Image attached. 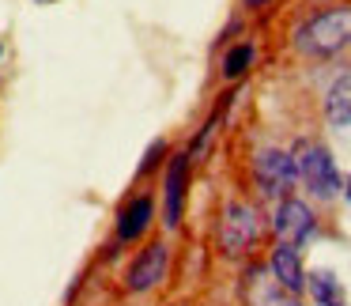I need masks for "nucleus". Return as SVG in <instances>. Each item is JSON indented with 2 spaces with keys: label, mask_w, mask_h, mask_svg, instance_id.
<instances>
[{
  "label": "nucleus",
  "mask_w": 351,
  "mask_h": 306,
  "mask_svg": "<svg viewBox=\"0 0 351 306\" xmlns=\"http://www.w3.org/2000/svg\"><path fill=\"white\" fill-rule=\"evenodd\" d=\"M185 189H189V155H174L167 167V182H162V223H167V231H178V223H182Z\"/></svg>",
  "instance_id": "obj_7"
},
{
  "label": "nucleus",
  "mask_w": 351,
  "mask_h": 306,
  "mask_svg": "<svg viewBox=\"0 0 351 306\" xmlns=\"http://www.w3.org/2000/svg\"><path fill=\"white\" fill-rule=\"evenodd\" d=\"M268 0H245V8H265Z\"/></svg>",
  "instance_id": "obj_14"
},
{
  "label": "nucleus",
  "mask_w": 351,
  "mask_h": 306,
  "mask_svg": "<svg viewBox=\"0 0 351 306\" xmlns=\"http://www.w3.org/2000/svg\"><path fill=\"white\" fill-rule=\"evenodd\" d=\"M272 276H276V283H280L283 291H291V295H298V291L306 287V268H302V257H298V246H291V242H280L272 250Z\"/></svg>",
  "instance_id": "obj_8"
},
{
  "label": "nucleus",
  "mask_w": 351,
  "mask_h": 306,
  "mask_svg": "<svg viewBox=\"0 0 351 306\" xmlns=\"http://www.w3.org/2000/svg\"><path fill=\"white\" fill-rule=\"evenodd\" d=\"M167 265H170V246L167 242H152L147 250H140L136 261L129 265V272H125V287H129L132 295L159 287L162 276H167Z\"/></svg>",
  "instance_id": "obj_4"
},
{
  "label": "nucleus",
  "mask_w": 351,
  "mask_h": 306,
  "mask_svg": "<svg viewBox=\"0 0 351 306\" xmlns=\"http://www.w3.org/2000/svg\"><path fill=\"white\" fill-rule=\"evenodd\" d=\"M0 57H4V46H0Z\"/></svg>",
  "instance_id": "obj_16"
},
{
  "label": "nucleus",
  "mask_w": 351,
  "mask_h": 306,
  "mask_svg": "<svg viewBox=\"0 0 351 306\" xmlns=\"http://www.w3.org/2000/svg\"><path fill=\"white\" fill-rule=\"evenodd\" d=\"M325 114H328V125L336 129H351V72H343L325 95Z\"/></svg>",
  "instance_id": "obj_10"
},
{
  "label": "nucleus",
  "mask_w": 351,
  "mask_h": 306,
  "mask_svg": "<svg viewBox=\"0 0 351 306\" xmlns=\"http://www.w3.org/2000/svg\"><path fill=\"white\" fill-rule=\"evenodd\" d=\"M253 178H257V189L265 197H287V189L298 182L295 155L280 152V148H265L253 159Z\"/></svg>",
  "instance_id": "obj_3"
},
{
  "label": "nucleus",
  "mask_w": 351,
  "mask_h": 306,
  "mask_svg": "<svg viewBox=\"0 0 351 306\" xmlns=\"http://www.w3.org/2000/svg\"><path fill=\"white\" fill-rule=\"evenodd\" d=\"M162 155H167V140H152V148L144 152V159H140L136 174H152V170L162 163Z\"/></svg>",
  "instance_id": "obj_13"
},
{
  "label": "nucleus",
  "mask_w": 351,
  "mask_h": 306,
  "mask_svg": "<svg viewBox=\"0 0 351 306\" xmlns=\"http://www.w3.org/2000/svg\"><path fill=\"white\" fill-rule=\"evenodd\" d=\"M295 170H298V182L313 193L317 200H332L343 193V178L336 170V159L325 144H302L295 152Z\"/></svg>",
  "instance_id": "obj_2"
},
{
  "label": "nucleus",
  "mask_w": 351,
  "mask_h": 306,
  "mask_svg": "<svg viewBox=\"0 0 351 306\" xmlns=\"http://www.w3.org/2000/svg\"><path fill=\"white\" fill-rule=\"evenodd\" d=\"M295 46L310 57H332V54H340L343 46H351V4L317 12L310 23L298 27Z\"/></svg>",
  "instance_id": "obj_1"
},
{
  "label": "nucleus",
  "mask_w": 351,
  "mask_h": 306,
  "mask_svg": "<svg viewBox=\"0 0 351 306\" xmlns=\"http://www.w3.org/2000/svg\"><path fill=\"white\" fill-rule=\"evenodd\" d=\"M306 287L310 295L317 298V306H343V291H340V280H336L328 268H317V272L306 276Z\"/></svg>",
  "instance_id": "obj_11"
},
{
  "label": "nucleus",
  "mask_w": 351,
  "mask_h": 306,
  "mask_svg": "<svg viewBox=\"0 0 351 306\" xmlns=\"http://www.w3.org/2000/svg\"><path fill=\"white\" fill-rule=\"evenodd\" d=\"M253 46L250 42H242V46H234V49H227V57H223V76L227 80H238V76H245L250 72V64H253Z\"/></svg>",
  "instance_id": "obj_12"
},
{
  "label": "nucleus",
  "mask_w": 351,
  "mask_h": 306,
  "mask_svg": "<svg viewBox=\"0 0 351 306\" xmlns=\"http://www.w3.org/2000/svg\"><path fill=\"white\" fill-rule=\"evenodd\" d=\"M343 197H348V200H351V182H348V185H343Z\"/></svg>",
  "instance_id": "obj_15"
},
{
  "label": "nucleus",
  "mask_w": 351,
  "mask_h": 306,
  "mask_svg": "<svg viewBox=\"0 0 351 306\" xmlns=\"http://www.w3.org/2000/svg\"><path fill=\"white\" fill-rule=\"evenodd\" d=\"M155 220V200L152 197H132L129 204L117 215V242H136V238L147 235Z\"/></svg>",
  "instance_id": "obj_9"
},
{
  "label": "nucleus",
  "mask_w": 351,
  "mask_h": 306,
  "mask_svg": "<svg viewBox=\"0 0 351 306\" xmlns=\"http://www.w3.org/2000/svg\"><path fill=\"white\" fill-rule=\"evenodd\" d=\"M257 238V212L245 200H230L223 208V223H219V246L227 253H242L245 246Z\"/></svg>",
  "instance_id": "obj_6"
},
{
  "label": "nucleus",
  "mask_w": 351,
  "mask_h": 306,
  "mask_svg": "<svg viewBox=\"0 0 351 306\" xmlns=\"http://www.w3.org/2000/svg\"><path fill=\"white\" fill-rule=\"evenodd\" d=\"M272 231L283 238V242L302 246L306 238H313V231H317V220H313V212H310V204H306V200H298V197H283L280 204H276Z\"/></svg>",
  "instance_id": "obj_5"
}]
</instances>
